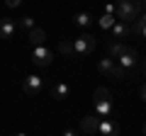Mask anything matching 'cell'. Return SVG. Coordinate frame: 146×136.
Returning <instances> with one entry per match:
<instances>
[{"label": "cell", "instance_id": "5b68a950", "mask_svg": "<svg viewBox=\"0 0 146 136\" xmlns=\"http://www.w3.org/2000/svg\"><path fill=\"white\" fill-rule=\"evenodd\" d=\"M44 88V80L39 78V75H27L25 83H22V90H25L27 95H39Z\"/></svg>", "mask_w": 146, "mask_h": 136}, {"label": "cell", "instance_id": "d6986e66", "mask_svg": "<svg viewBox=\"0 0 146 136\" xmlns=\"http://www.w3.org/2000/svg\"><path fill=\"white\" fill-rule=\"evenodd\" d=\"M90 22H93V20H90L88 12H78V15H76V24L83 27V29H85V27H90Z\"/></svg>", "mask_w": 146, "mask_h": 136}, {"label": "cell", "instance_id": "ba28073f", "mask_svg": "<svg viewBox=\"0 0 146 136\" xmlns=\"http://www.w3.org/2000/svg\"><path fill=\"white\" fill-rule=\"evenodd\" d=\"M68 95H71V85H68V83H54V85H51V97H54V100L63 102Z\"/></svg>", "mask_w": 146, "mask_h": 136}, {"label": "cell", "instance_id": "484cf974", "mask_svg": "<svg viewBox=\"0 0 146 136\" xmlns=\"http://www.w3.org/2000/svg\"><path fill=\"white\" fill-rule=\"evenodd\" d=\"M141 37H144V39H146V29H144V32H141Z\"/></svg>", "mask_w": 146, "mask_h": 136}, {"label": "cell", "instance_id": "9c48e42d", "mask_svg": "<svg viewBox=\"0 0 146 136\" xmlns=\"http://www.w3.org/2000/svg\"><path fill=\"white\" fill-rule=\"evenodd\" d=\"M15 32H17L15 20H0V39H12Z\"/></svg>", "mask_w": 146, "mask_h": 136}, {"label": "cell", "instance_id": "7a4b0ae2", "mask_svg": "<svg viewBox=\"0 0 146 136\" xmlns=\"http://www.w3.org/2000/svg\"><path fill=\"white\" fill-rule=\"evenodd\" d=\"M117 66H122L127 71V78H136L139 75V53H136V49L127 46L124 53L117 58Z\"/></svg>", "mask_w": 146, "mask_h": 136}, {"label": "cell", "instance_id": "8992f818", "mask_svg": "<svg viewBox=\"0 0 146 136\" xmlns=\"http://www.w3.org/2000/svg\"><path fill=\"white\" fill-rule=\"evenodd\" d=\"M98 124H100V117L95 114H85L83 119H80V131L83 134H98Z\"/></svg>", "mask_w": 146, "mask_h": 136}, {"label": "cell", "instance_id": "52a82bcc", "mask_svg": "<svg viewBox=\"0 0 146 136\" xmlns=\"http://www.w3.org/2000/svg\"><path fill=\"white\" fill-rule=\"evenodd\" d=\"M98 134H102V136H119V124H117L115 119H100Z\"/></svg>", "mask_w": 146, "mask_h": 136}, {"label": "cell", "instance_id": "8fae6325", "mask_svg": "<svg viewBox=\"0 0 146 136\" xmlns=\"http://www.w3.org/2000/svg\"><path fill=\"white\" fill-rule=\"evenodd\" d=\"M27 39H29L34 46H44V42H46V32H44L42 27H34V29L27 32Z\"/></svg>", "mask_w": 146, "mask_h": 136}, {"label": "cell", "instance_id": "3957f363", "mask_svg": "<svg viewBox=\"0 0 146 136\" xmlns=\"http://www.w3.org/2000/svg\"><path fill=\"white\" fill-rule=\"evenodd\" d=\"M95 37L93 34H80V37L73 39V51H76V56H88V53L95 51Z\"/></svg>", "mask_w": 146, "mask_h": 136}, {"label": "cell", "instance_id": "4316f807", "mask_svg": "<svg viewBox=\"0 0 146 136\" xmlns=\"http://www.w3.org/2000/svg\"><path fill=\"white\" fill-rule=\"evenodd\" d=\"M144 136H146V121H144Z\"/></svg>", "mask_w": 146, "mask_h": 136}, {"label": "cell", "instance_id": "603a6c76", "mask_svg": "<svg viewBox=\"0 0 146 136\" xmlns=\"http://www.w3.org/2000/svg\"><path fill=\"white\" fill-rule=\"evenodd\" d=\"M139 97L146 102V83H141V88H139Z\"/></svg>", "mask_w": 146, "mask_h": 136}, {"label": "cell", "instance_id": "f1b7e54d", "mask_svg": "<svg viewBox=\"0 0 146 136\" xmlns=\"http://www.w3.org/2000/svg\"><path fill=\"white\" fill-rule=\"evenodd\" d=\"M15 136H27V134H15Z\"/></svg>", "mask_w": 146, "mask_h": 136}, {"label": "cell", "instance_id": "9a60e30c", "mask_svg": "<svg viewBox=\"0 0 146 136\" xmlns=\"http://www.w3.org/2000/svg\"><path fill=\"white\" fill-rule=\"evenodd\" d=\"M58 51H61L63 56H68V58H76V51H73V42H68V39H61V42H58Z\"/></svg>", "mask_w": 146, "mask_h": 136}, {"label": "cell", "instance_id": "ffe728a7", "mask_svg": "<svg viewBox=\"0 0 146 136\" xmlns=\"http://www.w3.org/2000/svg\"><path fill=\"white\" fill-rule=\"evenodd\" d=\"M17 27H20V29H27V32H29V29H34V17H20V22H17Z\"/></svg>", "mask_w": 146, "mask_h": 136}, {"label": "cell", "instance_id": "7402d4cb", "mask_svg": "<svg viewBox=\"0 0 146 136\" xmlns=\"http://www.w3.org/2000/svg\"><path fill=\"white\" fill-rule=\"evenodd\" d=\"M20 3H22V0H5V5L12 7V10H15V7H20Z\"/></svg>", "mask_w": 146, "mask_h": 136}, {"label": "cell", "instance_id": "cb8c5ba5", "mask_svg": "<svg viewBox=\"0 0 146 136\" xmlns=\"http://www.w3.org/2000/svg\"><path fill=\"white\" fill-rule=\"evenodd\" d=\"M63 136H78V134H76L73 129H66V131H63Z\"/></svg>", "mask_w": 146, "mask_h": 136}, {"label": "cell", "instance_id": "44dd1931", "mask_svg": "<svg viewBox=\"0 0 146 136\" xmlns=\"http://www.w3.org/2000/svg\"><path fill=\"white\" fill-rule=\"evenodd\" d=\"M110 75L117 78V80H127V71H124L122 66H117V63H115V68H112V73H110Z\"/></svg>", "mask_w": 146, "mask_h": 136}, {"label": "cell", "instance_id": "7c38bea8", "mask_svg": "<svg viewBox=\"0 0 146 136\" xmlns=\"http://www.w3.org/2000/svg\"><path fill=\"white\" fill-rule=\"evenodd\" d=\"M93 107H95V114L98 117H110L112 114V110H115V107H112V100H100V102H93Z\"/></svg>", "mask_w": 146, "mask_h": 136}, {"label": "cell", "instance_id": "83f0119b", "mask_svg": "<svg viewBox=\"0 0 146 136\" xmlns=\"http://www.w3.org/2000/svg\"><path fill=\"white\" fill-rule=\"evenodd\" d=\"M144 73H146V61H144Z\"/></svg>", "mask_w": 146, "mask_h": 136}, {"label": "cell", "instance_id": "6da1fadb", "mask_svg": "<svg viewBox=\"0 0 146 136\" xmlns=\"http://www.w3.org/2000/svg\"><path fill=\"white\" fill-rule=\"evenodd\" d=\"M141 15V3L139 0H119L115 7V17L124 24H131L136 17Z\"/></svg>", "mask_w": 146, "mask_h": 136}, {"label": "cell", "instance_id": "2e32d148", "mask_svg": "<svg viewBox=\"0 0 146 136\" xmlns=\"http://www.w3.org/2000/svg\"><path fill=\"white\" fill-rule=\"evenodd\" d=\"M112 68H115V58H100L98 61V71L100 73H112Z\"/></svg>", "mask_w": 146, "mask_h": 136}, {"label": "cell", "instance_id": "d4e9b609", "mask_svg": "<svg viewBox=\"0 0 146 136\" xmlns=\"http://www.w3.org/2000/svg\"><path fill=\"white\" fill-rule=\"evenodd\" d=\"M139 3H141V7H146V0H139Z\"/></svg>", "mask_w": 146, "mask_h": 136}, {"label": "cell", "instance_id": "4fadbf2b", "mask_svg": "<svg viewBox=\"0 0 146 136\" xmlns=\"http://www.w3.org/2000/svg\"><path fill=\"white\" fill-rule=\"evenodd\" d=\"M124 49H127V44L124 42H115V39H112V42H110V46H107V51H110V58H119L122 53H124Z\"/></svg>", "mask_w": 146, "mask_h": 136}, {"label": "cell", "instance_id": "30bf717a", "mask_svg": "<svg viewBox=\"0 0 146 136\" xmlns=\"http://www.w3.org/2000/svg\"><path fill=\"white\" fill-rule=\"evenodd\" d=\"M110 32H112V39H115V42H119V39H127V37L131 34V32H129V24H124V22H119V20L112 24V29H110Z\"/></svg>", "mask_w": 146, "mask_h": 136}, {"label": "cell", "instance_id": "277c9868", "mask_svg": "<svg viewBox=\"0 0 146 136\" xmlns=\"http://www.w3.org/2000/svg\"><path fill=\"white\" fill-rule=\"evenodd\" d=\"M32 61H34V66L46 68V66H51L54 53L49 51V49H44V46H34V51H32Z\"/></svg>", "mask_w": 146, "mask_h": 136}, {"label": "cell", "instance_id": "5bb4252c", "mask_svg": "<svg viewBox=\"0 0 146 136\" xmlns=\"http://www.w3.org/2000/svg\"><path fill=\"white\" fill-rule=\"evenodd\" d=\"M146 29V12H141L139 17H136L134 22H131V27H129V32H134V34H141V32Z\"/></svg>", "mask_w": 146, "mask_h": 136}, {"label": "cell", "instance_id": "e0dca14e", "mask_svg": "<svg viewBox=\"0 0 146 136\" xmlns=\"http://www.w3.org/2000/svg\"><path fill=\"white\" fill-rule=\"evenodd\" d=\"M115 22H117L115 15H107V12H105V15L98 20V24H100V29H112V24H115Z\"/></svg>", "mask_w": 146, "mask_h": 136}, {"label": "cell", "instance_id": "ac0fdd59", "mask_svg": "<svg viewBox=\"0 0 146 136\" xmlns=\"http://www.w3.org/2000/svg\"><path fill=\"white\" fill-rule=\"evenodd\" d=\"M100 100H112V92L107 88H98L93 92V102H100Z\"/></svg>", "mask_w": 146, "mask_h": 136}]
</instances>
